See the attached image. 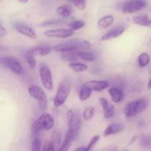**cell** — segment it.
Returning <instances> with one entry per match:
<instances>
[{"mask_svg":"<svg viewBox=\"0 0 151 151\" xmlns=\"http://www.w3.org/2000/svg\"><path fill=\"white\" fill-rule=\"evenodd\" d=\"M91 47L89 41H72L65 43H60L53 47V50L58 52H77L80 50H88Z\"/></svg>","mask_w":151,"mask_h":151,"instance_id":"obj_1","label":"cell"},{"mask_svg":"<svg viewBox=\"0 0 151 151\" xmlns=\"http://www.w3.org/2000/svg\"><path fill=\"white\" fill-rule=\"evenodd\" d=\"M148 104V100L145 98H139L129 102L124 108V114L128 118L134 117L146 110Z\"/></svg>","mask_w":151,"mask_h":151,"instance_id":"obj_2","label":"cell"},{"mask_svg":"<svg viewBox=\"0 0 151 151\" xmlns=\"http://www.w3.org/2000/svg\"><path fill=\"white\" fill-rule=\"evenodd\" d=\"M55 119L50 114L44 113L41 114L31 126V131L33 134H36L41 131H49L53 128Z\"/></svg>","mask_w":151,"mask_h":151,"instance_id":"obj_3","label":"cell"},{"mask_svg":"<svg viewBox=\"0 0 151 151\" xmlns=\"http://www.w3.org/2000/svg\"><path fill=\"white\" fill-rule=\"evenodd\" d=\"M70 89L71 84L67 79H64L60 82L53 99V103L55 107H60L64 104L69 97Z\"/></svg>","mask_w":151,"mask_h":151,"instance_id":"obj_4","label":"cell"},{"mask_svg":"<svg viewBox=\"0 0 151 151\" xmlns=\"http://www.w3.org/2000/svg\"><path fill=\"white\" fill-rule=\"evenodd\" d=\"M28 94L37 101L39 109L43 112H45L48 109L47 97L44 90L37 85H32L28 88Z\"/></svg>","mask_w":151,"mask_h":151,"instance_id":"obj_5","label":"cell"},{"mask_svg":"<svg viewBox=\"0 0 151 151\" xmlns=\"http://www.w3.org/2000/svg\"><path fill=\"white\" fill-rule=\"evenodd\" d=\"M39 75L42 85L46 89L51 91L53 88V80L51 70L45 63L40 65Z\"/></svg>","mask_w":151,"mask_h":151,"instance_id":"obj_6","label":"cell"},{"mask_svg":"<svg viewBox=\"0 0 151 151\" xmlns=\"http://www.w3.org/2000/svg\"><path fill=\"white\" fill-rule=\"evenodd\" d=\"M1 63L12 72L18 75H23L24 69L18 59L11 56H4L1 58Z\"/></svg>","mask_w":151,"mask_h":151,"instance_id":"obj_7","label":"cell"},{"mask_svg":"<svg viewBox=\"0 0 151 151\" xmlns=\"http://www.w3.org/2000/svg\"><path fill=\"white\" fill-rule=\"evenodd\" d=\"M147 5L145 0H128L122 5V10L126 14L134 13L145 8Z\"/></svg>","mask_w":151,"mask_h":151,"instance_id":"obj_8","label":"cell"},{"mask_svg":"<svg viewBox=\"0 0 151 151\" xmlns=\"http://www.w3.org/2000/svg\"><path fill=\"white\" fill-rule=\"evenodd\" d=\"M126 29V25L124 24H121L116 25V26L114 27L111 29H109V31L106 32L103 36L100 38V41H109V40L115 39V38H119V36L123 34Z\"/></svg>","mask_w":151,"mask_h":151,"instance_id":"obj_9","label":"cell"},{"mask_svg":"<svg viewBox=\"0 0 151 151\" xmlns=\"http://www.w3.org/2000/svg\"><path fill=\"white\" fill-rule=\"evenodd\" d=\"M75 34V32L71 30L70 29L66 28H60V29H49L44 32V35L49 38H68Z\"/></svg>","mask_w":151,"mask_h":151,"instance_id":"obj_10","label":"cell"},{"mask_svg":"<svg viewBox=\"0 0 151 151\" xmlns=\"http://www.w3.org/2000/svg\"><path fill=\"white\" fill-rule=\"evenodd\" d=\"M66 120H67L69 130L75 132L76 136H78L80 131V126H81L80 118L74 113L73 111L69 109L66 111Z\"/></svg>","mask_w":151,"mask_h":151,"instance_id":"obj_11","label":"cell"},{"mask_svg":"<svg viewBox=\"0 0 151 151\" xmlns=\"http://www.w3.org/2000/svg\"><path fill=\"white\" fill-rule=\"evenodd\" d=\"M100 105L103 110V116L105 119H111L113 117L115 114V107L112 105L107 99L105 97H100L99 98Z\"/></svg>","mask_w":151,"mask_h":151,"instance_id":"obj_12","label":"cell"},{"mask_svg":"<svg viewBox=\"0 0 151 151\" xmlns=\"http://www.w3.org/2000/svg\"><path fill=\"white\" fill-rule=\"evenodd\" d=\"M83 85L90 88L92 91H102L109 87V83L108 81H97V80L86 81Z\"/></svg>","mask_w":151,"mask_h":151,"instance_id":"obj_13","label":"cell"},{"mask_svg":"<svg viewBox=\"0 0 151 151\" xmlns=\"http://www.w3.org/2000/svg\"><path fill=\"white\" fill-rule=\"evenodd\" d=\"M15 29L19 33L30 38V39L35 40L37 38V35L33 29L29 27L28 25L22 23H17L15 24Z\"/></svg>","mask_w":151,"mask_h":151,"instance_id":"obj_14","label":"cell"},{"mask_svg":"<svg viewBox=\"0 0 151 151\" xmlns=\"http://www.w3.org/2000/svg\"><path fill=\"white\" fill-rule=\"evenodd\" d=\"M53 50V47H50L48 45H39L35 46V47H31L28 50L30 52L35 55H39V56H45L50 54L52 51Z\"/></svg>","mask_w":151,"mask_h":151,"instance_id":"obj_15","label":"cell"},{"mask_svg":"<svg viewBox=\"0 0 151 151\" xmlns=\"http://www.w3.org/2000/svg\"><path fill=\"white\" fill-rule=\"evenodd\" d=\"M76 134H75V132H73L72 131L70 130H68L67 132H66V135H65V138L63 139V143H62L61 146L59 148L58 151H68L69 150V147L72 145V142H73L74 139L76 137Z\"/></svg>","mask_w":151,"mask_h":151,"instance_id":"obj_16","label":"cell"},{"mask_svg":"<svg viewBox=\"0 0 151 151\" xmlns=\"http://www.w3.org/2000/svg\"><path fill=\"white\" fill-rule=\"evenodd\" d=\"M114 22V18L111 15H107L103 17L100 18L98 20L97 24V27L100 30H104L108 29L113 24Z\"/></svg>","mask_w":151,"mask_h":151,"instance_id":"obj_17","label":"cell"},{"mask_svg":"<svg viewBox=\"0 0 151 151\" xmlns=\"http://www.w3.org/2000/svg\"><path fill=\"white\" fill-rule=\"evenodd\" d=\"M109 94H110L111 100L114 103H120L124 97V93L120 88L116 86H112L109 88Z\"/></svg>","mask_w":151,"mask_h":151,"instance_id":"obj_18","label":"cell"},{"mask_svg":"<svg viewBox=\"0 0 151 151\" xmlns=\"http://www.w3.org/2000/svg\"><path fill=\"white\" fill-rule=\"evenodd\" d=\"M124 126L121 123H112L109 125L107 128L105 129L104 133H103V136L104 137H109V136L114 135V134H116L120 133L121 131H123Z\"/></svg>","mask_w":151,"mask_h":151,"instance_id":"obj_19","label":"cell"},{"mask_svg":"<svg viewBox=\"0 0 151 151\" xmlns=\"http://www.w3.org/2000/svg\"><path fill=\"white\" fill-rule=\"evenodd\" d=\"M69 68L75 72H83L88 69V66L81 62H72L69 63Z\"/></svg>","mask_w":151,"mask_h":151,"instance_id":"obj_20","label":"cell"},{"mask_svg":"<svg viewBox=\"0 0 151 151\" xmlns=\"http://www.w3.org/2000/svg\"><path fill=\"white\" fill-rule=\"evenodd\" d=\"M56 13L62 18H68L71 15V8L67 4H63L56 8Z\"/></svg>","mask_w":151,"mask_h":151,"instance_id":"obj_21","label":"cell"},{"mask_svg":"<svg viewBox=\"0 0 151 151\" xmlns=\"http://www.w3.org/2000/svg\"><path fill=\"white\" fill-rule=\"evenodd\" d=\"M149 19H150L147 15H139V16H136L133 18V22L139 26L147 27Z\"/></svg>","mask_w":151,"mask_h":151,"instance_id":"obj_22","label":"cell"},{"mask_svg":"<svg viewBox=\"0 0 151 151\" xmlns=\"http://www.w3.org/2000/svg\"><path fill=\"white\" fill-rule=\"evenodd\" d=\"M77 55L79 57V58L88 62H93L96 59L95 55L92 52H86L84 50L77 51Z\"/></svg>","mask_w":151,"mask_h":151,"instance_id":"obj_23","label":"cell"},{"mask_svg":"<svg viewBox=\"0 0 151 151\" xmlns=\"http://www.w3.org/2000/svg\"><path fill=\"white\" fill-rule=\"evenodd\" d=\"M91 93H92V91L90 88L83 85L79 91V99L81 101H86L91 97Z\"/></svg>","mask_w":151,"mask_h":151,"instance_id":"obj_24","label":"cell"},{"mask_svg":"<svg viewBox=\"0 0 151 151\" xmlns=\"http://www.w3.org/2000/svg\"><path fill=\"white\" fill-rule=\"evenodd\" d=\"M150 58L147 52H143L140 54L138 57V64L139 67L145 68L150 63Z\"/></svg>","mask_w":151,"mask_h":151,"instance_id":"obj_25","label":"cell"},{"mask_svg":"<svg viewBox=\"0 0 151 151\" xmlns=\"http://www.w3.org/2000/svg\"><path fill=\"white\" fill-rule=\"evenodd\" d=\"M61 58L63 60L69 61V63L78 62L79 57L77 55V52H69L61 53Z\"/></svg>","mask_w":151,"mask_h":151,"instance_id":"obj_26","label":"cell"},{"mask_svg":"<svg viewBox=\"0 0 151 151\" xmlns=\"http://www.w3.org/2000/svg\"><path fill=\"white\" fill-rule=\"evenodd\" d=\"M35 55L27 50L25 58H26L27 63L31 69H35V68L36 67V59H35Z\"/></svg>","mask_w":151,"mask_h":151,"instance_id":"obj_27","label":"cell"},{"mask_svg":"<svg viewBox=\"0 0 151 151\" xmlns=\"http://www.w3.org/2000/svg\"><path fill=\"white\" fill-rule=\"evenodd\" d=\"M86 23L83 22V21H81V20H76V21H74V22H72L68 27H69V29H70L71 30L75 31L77 30H79V29H82L85 27Z\"/></svg>","mask_w":151,"mask_h":151,"instance_id":"obj_28","label":"cell"},{"mask_svg":"<svg viewBox=\"0 0 151 151\" xmlns=\"http://www.w3.org/2000/svg\"><path fill=\"white\" fill-rule=\"evenodd\" d=\"M94 114H95V109L92 107V106H89V107H87L83 111V117L84 120L89 121L92 119Z\"/></svg>","mask_w":151,"mask_h":151,"instance_id":"obj_29","label":"cell"},{"mask_svg":"<svg viewBox=\"0 0 151 151\" xmlns=\"http://www.w3.org/2000/svg\"><path fill=\"white\" fill-rule=\"evenodd\" d=\"M41 141L39 138H35L32 142L31 145V151H41Z\"/></svg>","mask_w":151,"mask_h":151,"instance_id":"obj_30","label":"cell"},{"mask_svg":"<svg viewBox=\"0 0 151 151\" xmlns=\"http://www.w3.org/2000/svg\"><path fill=\"white\" fill-rule=\"evenodd\" d=\"M72 2L80 10H84L86 7V0H72Z\"/></svg>","mask_w":151,"mask_h":151,"instance_id":"obj_31","label":"cell"},{"mask_svg":"<svg viewBox=\"0 0 151 151\" xmlns=\"http://www.w3.org/2000/svg\"><path fill=\"white\" fill-rule=\"evenodd\" d=\"M99 140H100V137H99V136L97 135L93 137L91 139V140H90L88 146L86 147V151H91V149L93 148V147L97 144V142L99 141Z\"/></svg>","mask_w":151,"mask_h":151,"instance_id":"obj_32","label":"cell"},{"mask_svg":"<svg viewBox=\"0 0 151 151\" xmlns=\"http://www.w3.org/2000/svg\"><path fill=\"white\" fill-rule=\"evenodd\" d=\"M41 151H55V147L52 142H47Z\"/></svg>","mask_w":151,"mask_h":151,"instance_id":"obj_33","label":"cell"},{"mask_svg":"<svg viewBox=\"0 0 151 151\" xmlns=\"http://www.w3.org/2000/svg\"><path fill=\"white\" fill-rule=\"evenodd\" d=\"M60 22H62L60 20H50V21H48V22H44L43 24H41V26H42V27L52 26V25L60 24Z\"/></svg>","mask_w":151,"mask_h":151,"instance_id":"obj_34","label":"cell"},{"mask_svg":"<svg viewBox=\"0 0 151 151\" xmlns=\"http://www.w3.org/2000/svg\"><path fill=\"white\" fill-rule=\"evenodd\" d=\"M52 140L53 141L52 142L54 144L55 147V145H58L60 144V134H58V133H55L52 136Z\"/></svg>","mask_w":151,"mask_h":151,"instance_id":"obj_35","label":"cell"},{"mask_svg":"<svg viewBox=\"0 0 151 151\" xmlns=\"http://www.w3.org/2000/svg\"><path fill=\"white\" fill-rule=\"evenodd\" d=\"M140 142H141L142 145L149 146V145H150V143L151 142V139H149V137H145V136H143L142 137H141Z\"/></svg>","mask_w":151,"mask_h":151,"instance_id":"obj_36","label":"cell"},{"mask_svg":"<svg viewBox=\"0 0 151 151\" xmlns=\"http://www.w3.org/2000/svg\"><path fill=\"white\" fill-rule=\"evenodd\" d=\"M7 30H6L5 28L3 27V25L1 24V26H0V38H2L4 35H6L7 34Z\"/></svg>","mask_w":151,"mask_h":151,"instance_id":"obj_37","label":"cell"},{"mask_svg":"<svg viewBox=\"0 0 151 151\" xmlns=\"http://www.w3.org/2000/svg\"><path fill=\"white\" fill-rule=\"evenodd\" d=\"M74 151H86V147H80L75 149Z\"/></svg>","mask_w":151,"mask_h":151,"instance_id":"obj_38","label":"cell"},{"mask_svg":"<svg viewBox=\"0 0 151 151\" xmlns=\"http://www.w3.org/2000/svg\"><path fill=\"white\" fill-rule=\"evenodd\" d=\"M17 1H19V2L20 3V4H27V3L28 2V1H29V0H17Z\"/></svg>","mask_w":151,"mask_h":151,"instance_id":"obj_39","label":"cell"},{"mask_svg":"<svg viewBox=\"0 0 151 151\" xmlns=\"http://www.w3.org/2000/svg\"><path fill=\"white\" fill-rule=\"evenodd\" d=\"M147 88H148V90L151 91V77H150V80H149V81H148V83H147Z\"/></svg>","mask_w":151,"mask_h":151,"instance_id":"obj_40","label":"cell"},{"mask_svg":"<svg viewBox=\"0 0 151 151\" xmlns=\"http://www.w3.org/2000/svg\"><path fill=\"white\" fill-rule=\"evenodd\" d=\"M147 27H151V19H149L148 24H147Z\"/></svg>","mask_w":151,"mask_h":151,"instance_id":"obj_41","label":"cell"},{"mask_svg":"<svg viewBox=\"0 0 151 151\" xmlns=\"http://www.w3.org/2000/svg\"><path fill=\"white\" fill-rule=\"evenodd\" d=\"M125 151H130V150H125Z\"/></svg>","mask_w":151,"mask_h":151,"instance_id":"obj_42","label":"cell"},{"mask_svg":"<svg viewBox=\"0 0 151 151\" xmlns=\"http://www.w3.org/2000/svg\"><path fill=\"white\" fill-rule=\"evenodd\" d=\"M150 44H151V39H150Z\"/></svg>","mask_w":151,"mask_h":151,"instance_id":"obj_43","label":"cell"},{"mask_svg":"<svg viewBox=\"0 0 151 151\" xmlns=\"http://www.w3.org/2000/svg\"><path fill=\"white\" fill-rule=\"evenodd\" d=\"M150 10H151V9H150Z\"/></svg>","mask_w":151,"mask_h":151,"instance_id":"obj_44","label":"cell"},{"mask_svg":"<svg viewBox=\"0 0 151 151\" xmlns=\"http://www.w3.org/2000/svg\"></svg>","mask_w":151,"mask_h":151,"instance_id":"obj_45","label":"cell"}]
</instances>
